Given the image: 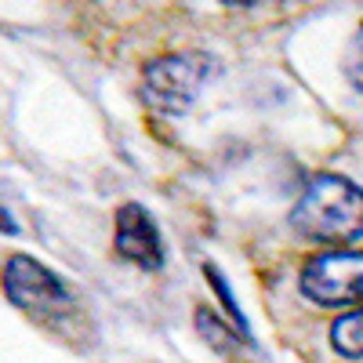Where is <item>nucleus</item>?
<instances>
[{
    "instance_id": "9d476101",
    "label": "nucleus",
    "mask_w": 363,
    "mask_h": 363,
    "mask_svg": "<svg viewBox=\"0 0 363 363\" xmlns=\"http://www.w3.org/2000/svg\"><path fill=\"white\" fill-rule=\"evenodd\" d=\"M225 8H255V4H265V0H218Z\"/></svg>"
},
{
    "instance_id": "f03ea898",
    "label": "nucleus",
    "mask_w": 363,
    "mask_h": 363,
    "mask_svg": "<svg viewBox=\"0 0 363 363\" xmlns=\"http://www.w3.org/2000/svg\"><path fill=\"white\" fill-rule=\"evenodd\" d=\"M222 73V62L207 51H167L142 69V102L157 113L182 116L200 91Z\"/></svg>"
},
{
    "instance_id": "1a4fd4ad",
    "label": "nucleus",
    "mask_w": 363,
    "mask_h": 363,
    "mask_svg": "<svg viewBox=\"0 0 363 363\" xmlns=\"http://www.w3.org/2000/svg\"><path fill=\"white\" fill-rule=\"evenodd\" d=\"M359 40H363V26H359ZM352 84H356V91L363 95V62H359V66H352Z\"/></svg>"
},
{
    "instance_id": "39448f33",
    "label": "nucleus",
    "mask_w": 363,
    "mask_h": 363,
    "mask_svg": "<svg viewBox=\"0 0 363 363\" xmlns=\"http://www.w3.org/2000/svg\"><path fill=\"white\" fill-rule=\"evenodd\" d=\"M113 247L124 262H131L145 272L164 269V236H160L153 215H149L142 203H124L116 211Z\"/></svg>"
},
{
    "instance_id": "7ed1b4c3",
    "label": "nucleus",
    "mask_w": 363,
    "mask_h": 363,
    "mask_svg": "<svg viewBox=\"0 0 363 363\" xmlns=\"http://www.w3.org/2000/svg\"><path fill=\"white\" fill-rule=\"evenodd\" d=\"M4 294L15 309L29 313L33 320L55 327L62 323L66 316H73L77 298L66 287V280L51 272L48 265H40L37 258L29 255H11L4 265Z\"/></svg>"
},
{
    "instance_id": "f257e3e1",
    "label": "nucleus",
    "mask_w": 363,
    "mask_h": 363,
    "mask_svg": "<svg viewBox=\"0 0 363 363\" xmlns=\"http://www.w3.org/2000/svg\"><path fill=\"white\" fill-rule=\"evenodd\" d=\"M298 236L320 247H349L363 240V189L345 174H316L291 207Z\"/></svg>"
},
{
    "instance_id": "0eeeda50",
    "label": "nucleus",
    "mask_w": 363,
    "mask_h": 363,
    "mask_svg": "<svg viewBox=\"0 0 363 363\" xmlns=\"http://www.w3.org/2000/svg\"><path fill=\"white\" fill-rule=\"evenodd\" d=\"M196 330L203 335V342L211 345V349H218V352H229V349H236V345H251V338L244 335V330H233V327H225L211 309H196Z\"/></svg>"
},
{
    "instance_id": "423d86ee",
    "label": "nucleus",
    "mask_w": 363,
    "mask_h": 363,
    "mask_svg": "<svg viewBox=\"0 0 363 363\" xmlns=\"http://www.w3.org/2000/svg\"><path fill=\"white\" fill-rule=\"evenodd\" d=\"M330 349L342 359H363V306L330 323Z\"/></svg>"
},
{
    "instance_id": "20e7f679",
    "label": "nucleus",
    "mask_w": 363,
    "mask_h": 363,
    "mask_svg": "<svg viewBox=\"0 0 363 363\" xmlns=\"http://www.w3.org/2000/svg\"><path fill=\"white\" fill-rule=\"evenodd\" d=\"M298 291L316 309L363 306V251L335 247L309 258L298 272Z\"/></svg>"
},
{
    "instance_id": "6e6552de",
    "label": "nucleus",
    "mask_w": 363,
    "mask_h": 363,
    "mask_svg": "<svg viewBox=\"0 0 363 363\" xmlns=\"http://www.w3.org/2000/svg\"><path fill=\"white\" fill-rule=\"evenodd\" d=\"M203 272H207V284L215 287V294H222V306H225V313H229V316L236 320V327H240V330H244V335H247V320H244V313H240V306H236L233 291L225 287V277H222V272H218L215 265H203Z\"/></svg>"
}]
</instances>
